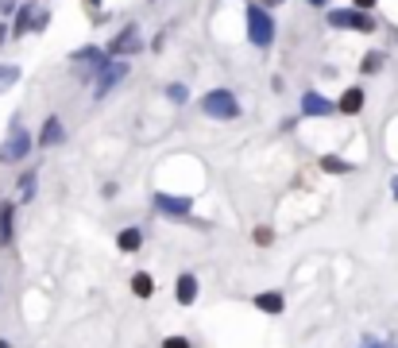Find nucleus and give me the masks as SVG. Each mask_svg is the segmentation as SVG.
Listing matches in <instances>:
<instances>
[{"mask_svg": "<svg viewBox=\"0 0 398 348\" xmlns=\"http://www.w3.org/2000/svg\"><path fill=\"white\" fill-rule=\"evenodd\" d=\"M201 113L213 116V120H236V116H240V101L228 89H209L205 97H201Z\"/></svg>", "mask_w": 398, "mask_h": 348, "instance_id": "1", "label": "nucleus"}, {"mask_svg": "<svg viewBox=\"0 0 398 348\" xmlns=\"http://www.w3.org/2000/svg\"><path fill=\"white\" fill-rule=\"evenodd\" d=\"M248 39L256 47H271L274 39V20L267 8H248Z\"/></svg>", "mask_w": 398, "mask_h": 348, "instance_id": "2", "label": "nucleus"}, {"mask_svg": "<svg viewBox=\"0 0 398 348\" xmlns=\"http://www.w3.org/2000/svg\"><path fill=\"white\" fill-rule=\"evenodd\" d=\"M124 78H128V62H124V58H108L105 70L93 78V82H97V85H93V93H97V97H108V93L124 82Z\"/></svg>", "mask_w": 398, "mask_h": 348, "instance_id": "3", "label": "nucleus"}, {"mask_svg": "<svg viewBox=\"0 0 398 348\" xmlns=\"http://www.w3.org/2000/svg\"><path fill=\"white\" fill-rule=\"evenodd\" d=\"M70 58L82 66V78H85V82H93V78L105 70V62H108V55H105V50H97V47H82V50H74Z\"/></svg>", "mask_w": 398, "mask_h": 348, "instance_id": "4", "label": "nucleus"}, {"mask_svg": "<svg viewBox=\"0 0 398 348\" xmlns=\"http://www.w3.org/2000/svg\"><path fill=\"white\" fill-rule=\"evenodd\" d=\"M135 50H143V35L135 24H128L117 39L108 43V58H124V55H135Z\"/></svg>", "mask_w": 398, "mask_h": 348, "instance_id": "5", "label": "nucleus"}, {"mask_svg": "<svg viewBox=\"0 0 398 348\" xmlns=\"http://www.w3.org/2000/svg\"><path fill=\"white\" fill-rule=\"evenodd\" d=\"M329 24L332 27H356V31H371L375 20L367 12H356V8H329Z\"/></svg>", "mask_w": 398, "mask_h": 348, "instance_id": "6", "label": "nucleus"}, {"mask_svg": "<svg viewBox=\"0 0 398 348\" xmlns=\"http://www.w3.org/2000/svg\"><path fill=\"white\" fill-rule=\"evenodd\" d=\"M27 151H31V136H27L24 128H16V132L8 136V143L0 147V159H4V163H20Z\"/></svg>", "mask_w": 398, "mask_h": 348, "instance_id": "7", "label": "nucleus"}, {"mask_svg": "<svg viewBox=\"0 0 398 348\" xmlns=\"http://www.w3.org/2000/svg\"><path fill=\"white\" fill-rule=\"evenodd\" d=\"M155 205H159V213H166V217H186L193 209V198H182V194H155Z\"/></svg>", "mask_w": 398, "mask_h": 348, "instance_id": "8", "label": "nucleus"}, {"mask_svg": "<svg viewBox=\"0 0 398 348\" xmlns=\"http://www.w3.org/2000/svg\"><path fill=\"white\" fill-rule=\"evenodd\" d=\"M332 108H337V105H332V101H325L321 93H314V89L302 93V116H329Z\"/></svg>", "mask_w": 398, "mask_h": 348, "instance_id": "9", "label": "nucleus"}, {"mask_svg": "<svg viewBox=\"0 0 398 348\" xmlns=\"http://www.w3.org/2000/svg\"><path fill=\"white\" fill-rule=\"evenodd\" d=\"M54 143H62V120L59 116H47L43 132H39V147H54Z\"/></svg>", "mask_w": 398, "mask_h": 348, "instance_id": "10", "label": "nucleus"}, {"mask_svg": "<svg viewBox=\"0 0 398 348\" xmlns=\"http://www.w3.org/2000/svg\"><path fill=\"white\" fill-rule=\"evenodd\" d=\"M12 217H16V205H0V248H8L12 236H16V229H12Z\"/></svg>", "mask_w": 398, "mask_h": 348, "instance_id": "11", "label": "nucleus"}, {"mask_svg": "<svg viewBox=\"0 0 398 348\" xmlns=\"http://www.w3.org/2000/svg\"><path fill=\"white\" fill-rule=\"evenodd\" d=\"M175 298H178V306H193V298H198V279H193V275H182V279H178Z\"/></svg>", "mask_w": 398, "mask_h": 348, "instance_id": "12", "label": "nucleus"}, {"mask_svg": "<svg viewBox=\"0 0 398 348\" xmlns=\"http://www.w3.org/2000/svg\"><path fill=\"white\" fill-rule=\"evenodd\" d=\"M256 306L263 310V314H282V306H286V302H282L279 290H263V294H256Z\"/></svg>", "mask_w": 398, "mask_h": 348, "instance_id": "13", "label": "nucleus"}, {"mask_svg": "<svg viewBox=\"0 0 398 348\" xmlns=\"http://www.w3.org/2000/svg\"><path fill=\"white\" fill-rule=\"evenodd\" d=\"M35 12H39V4H24L20 8V16H16V24H12V31L16 35H27L35 27Z\"/></svg>", "mask_w": 398, "mask_h": 348, "instance_id": "14", "label": "nucleus"}, {"mask_svg": "<svg viewBox=\"0 0 398 348\" xmlns=\"http://www.w3.org/2000/svg\"><path fill=\"white\" fill-rule=\"evenodd\" d=\"M337 108H340V113H360V108H364V89H348V93H344V97H340L337 101Z\"/></svg>", "mask_w": 398, "mask_h": 348, "instance_id": "15", "label": "nucleus"}, {"mask_svg": "<svg viewBox=\"0 0 398 348\" xmlns=\"http://www.w3.org/2000/svg\"><path fill=\"white\" fill-rule=\"evenodd\" d=\"M140 244H143V229H124V232L117 236V248H120V252H135Z\"/></svg>", "mask_w": 398, "mask_h": 348, "instance_id": "16", "label": "nucleus"}, {"mask_svg": "<svg viewBox=\"0 0 398 348\" xmlns=\"http://www.w3.org/2000/svg\"><path fill=\"white\" fill-rule=\"evenodd\" d=\"M321 171L325 174H348L352 163L348 159H340V155H321Z\"/></svg>", "mask_w": 398, "mask_h": 348, "instance_id": "17", "label": "nucleus"}, {"mask_svg": "<svg viewBox=\"0 0 398 348\" xmlns=\"http://www.w3.org/2000/svg\"><path fill=\"white\" fill-rule=\"evenodd\" d=\"M16 194H20V201H31L35 198V171H24V178L16 182Z\"/></svg>", "mask_w": 398, "mask_h": 348, "instance_id": "18", "label": "nucleus"}, {"mask_svg": "<svg viewBox=\"0 0 398 348\" xmlns=\"http://www.w3.org/2000/svg\"><path fill=\"white\" fill-rule=\"evenodd\" d=\"M132 290L140 294V298H151V294H155V279H151V275H135V279H132Z\"/></svg>", "mask_w": 398, "mask_h": 348, "instance_id": "19", "label": "nucleus"}, {"mask_svg": "<svg viewBox=\"0 0 398 348\" xmlns=\"http://www.w3.org/2000/svg\"><path fill=\"white\" fill-rule=\"evenodd\" d=\"M20 82V66H0V93Z\"/></svg>", "mask_w": 398, "mask_h": 348, "instance_id": "20", "label": "nucleus"}, {"mask_svg": "<svg viewBox=\"0 0 398 348\" xmlns=\"http://www.w3.org/2000/svg\"><path fill=\"white\" fill-rule=\"evenodd\" d=\"M379 66H383V55H379V50H371V55L364 58V74H375Z\"/></svg>", "mask_w": 398, "mask_h": 348, "instance_id": "21", "label": "nucleus"}, {"mask_svg": "<svg viewBox=\"0 0 398 348\" xmlns=\"http://www.w3.org/2000/svg\"><path fill=\"white\" fill-rule=\"evenodd\" d=\"M166 97L175 101V105H182V101L190 97V93H186V85H166Z\"/></svg>", "mask_w": 398, "mask_h": 348, "instance_id": "22", "label": "nucleus"}, {"mask_svg": "<svg viewBox=\"0 0 398 348\" xmlns=\"http://www.w3.org/2000/svg\"><path fill=\"white\" fill-rule=\"evenodd\" d=\"M163 348H190V340H186V337H166Z\"/></svg>", "mask_w": 398, "mask_h": 348, "instance_id": "23", "label": "nucleus"}, {"mask_svg": "<svg viewBox=\"0 0 398 348\" xmlns=\"http://www.w3.org/2000/svg\"><path fill=\"white\" fill-rule=\"evenodd\" d=\"M256 244H271V229H259L256 232Z\"/></svg>", "mask_w": 398, "mask_h": 348, "instance_id": "24", "label": "nucleus"}, {"mask_svg": "<svg viewBox=\"0 0 398 348\" xmlns=\"http://www.w3.org/2000/svg\"><path fill=\"white\" fill-rule=\"evenodd\" d=\"M390 194H395V201H398V174L390 178Z\"/></svg>", "mask_w": 398, "mask_h": 348, "instance_id": "25", "label": "nucleus"}, {"mask_svg": "<svg viewBox=\"0 0 398 348\" xmlns=\"http://www.w3.org/2000/svg\"><path fill=\"white\" fill-rule=\"evenodd\" d=\"M4 39H8V27L0 24V47H4Z\"/></svg>", "mask_w": 398, "mask_h": 348, "instance_id": "26", "label": "nucleus"}, {"mask_svg": "<svg viewBox=\"0 0 398 348\" xmlns=\"http://www.w3.org/2000/svg\"><path fill=\"white\" fill-rule=\"evenodd\" d=\"M375 0H356V8H371Z\"/></svg>", "mask_w": 398, "mask_h": 348, "instance_id": "27", "label": "nucleus"}, {"mask_svg": "<svg viewBox=\"0 0 398 348\" xmlns=\"http://www.w3.org/2000/svg\"><path fill=\"white\" fill-rule=\"evenodd\" d=\"M282 0H263V8H279Z\"/></svg>", "mask_w": 398, "mask_h": 348, "instance_id": "28", "label": "nucleus"}, {"mask_svg": "<svg viewBox=\"0 0 398 348\" xmlns=\"http://www.w3.org/2000/svg\"><path fill=\"white\" fill-rule=\"evenodd\" d=\"M0 12H12V0H0Z\"/></svg>", "mask_w": 398, "mask_h": 348, "instance_id": "29", "label": "nucleus"}, {"mask_svg": "<svg viewBox=\"0 0 398 348\" xmlns=\"http://www.w3.org/2000/svg\"><path fill=\"white\" fill-rule=\"evenodd\" d=\"M306 4H314V8H325V0H306Z\"/></svg>", "mask_w": 398, "mask_h": 348, "instance_id": "30", "label": "nucleus"}, {"mask_svg": "<svg viewBox=\"0 0 398 348\" xmlns=\"http://www.w3.org/2000/svg\"><path fill=\"white\" fill-rule=\"evenodd\" d=\"M0 348H12V345H8V340H0Z\"/></svg>", "mask_w": 398, "mask_h": 348, "instance_id": "31", "label": "nucleus"}]
</instances>
